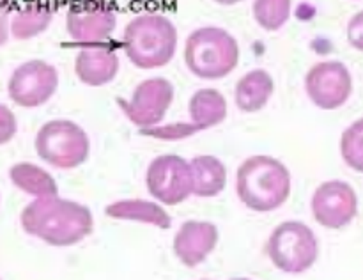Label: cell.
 <instances>
[{
	"label": "cell",
	"instance_id": "obj_23",
	"mask_svg": "<svg viewBox=\"0 0 363 280\" xmlns=\"http://www.w3.org/2000/svg\"><path fill=\"white\" fill-rule=\"evenodd\" d=\"M347 41L363 52V11L354 14L347 25Z\"/></svg>",
	"mask_w": 363,
	"mask_h": 280
},
{
	"label": "cell",
	"instance_id": "obj_11",
	"mask_svg": "<svg viewBox=\"0 0 363 280\" xmlns=\"http://www.w3.org/2000/svg\"><path fill=\"white\" fill-rule=\"evenodd\" d=\"M357 191L346 181H326L312 197L314 218L328 229L346 227L357 216Z\"/></svg>",
	"mask_w": 363,
	"mask_h": 280
},
{
	"label": "cell",
	"instance_id": "obj_17",
	"mask_svg": "<svg viewBox=\"0 0 363 280\" xmlns=\"http://www.w3.org/2000/svg\"><path fill=\"white\" fill-rule=\"evenodd\" d=\"M194 174V194L199 197H215L225 188V165L215 156H197L190 162Z\"/></svg>",
	"mask_w": 363,
	"mask_h": 280
},
{
	"label": "cell",
	"instance_id": "obj_5",
	"mask_svg": "<svg viewBox=\"0 0 363 280\" xmlns=\"http://www.w3.org/2000/svg\"><path fill=\"white\" fill-rule=\"evenodd\" d=\"M268 254L282 271L303 273L318 259V237L307 223L284 222L269 236Z\"/></svg>",
	"mask_w": 363,
	"mask_h": 280
},
{
	"label": "cell",
	"instance_id": "obj_2",
	"mask_svg": "<svg viewBox=\"0 0 363 280\" xmlns=\"http://www.w3.org/2000/svg\"><path fill=\"white\" fill-rule=\"evenodd\" d=\"M236 191L254 211H273L291 195V172L272 156H252L238 169Z\"/></svg>",
	"mask_w": 363,
	"mask_h": 280
},
{
	"label": "cell",
	"instance_id": "obj_24",
	"mask_svg": "<svg viewBox=\"0 0 363 280\" xmlns=\"http://www.w3.org/2000/svg\"><path fill=\"white\" fill-rule=\"evenodd\" d=\"M234 280H248V279H234Z\"/></svg>",
	"mask_w": 363,
	"mask_h": 280
},
{
	"label": "cell",
	"instance_id": "obj_8",
	"mask_svg": "<svg viewBox=\"0 0 363 280\" xmlns=\"http://www.w3.org/2000/svg\"><path fill=\"white\" fill-rule=\"evenodd\" d=\"M59 84V74L45 60H28L11 74L7 92L16 105L32 108L48 101Z\"/></svg>",
	"mask_w": 363,
	"mask_h": 280
},
{
	"label": "cell",
	"instance_id": "obj_19",
	"mask_svg": "<svg viewBox=\"0 0 363 280\" xmlns=\"http://www.w3.org/2000/svg\"><path fill=\"white\" fill-rule=\"evenodd\" d=\"M9 177L20 190L35 195L38 198L57 197L59 188L46 170L32 165V163H16L11 167Z\"/></svg>",
	"mask_w": 363,
	"mask_h": 280
},
{
	"label": "cell",
	"instance_id": "obj_10",
	"mask_svg": "<svg viewBox=\"0 0 363 280\" xmlns=\"http://www.w3.org/2000/svg\"><path fill=\"white\" fill-rule=\"evenodd\" d=\"M305 89L312 101L323 110H335L350 99L353 91L351 73L339 60L319 62L308 71Z\"/></svg>",
	"mask_w": 363,
	"mask_h": 280
},
{
	"label": "cell",
	"instance_id": "obj_1",
	"mask_svg": "<svg viewBox=\"0 0 363 280\" xmlns=\"http://www.w3.org/2000/svg\"><path fill=\"white\" fill-rule=\"evenodd\" d=\"M21 225L32 236L53 245H77L92 233L91 209L60 197H45L32 201L21 211Z\"/></svg>",
	"mask_w": 363,
	"mask_h": 280
},
{
	"label": "cell",
	"instance_id": "obj_14",
	"mask_svg": "<svg viewBox=\"0 0 363 280\" xmlns=\"http://www.w3.org/2000/svg\"><path fill=\"white\" fill-rule=\"evenodd\" d=\"M119 69V57L106 46H89L77 55L74 71L80 82L99 87L116 78Z\"/></svg>",
	"mask_w": 363,
	"mask_h": 280
},
{
	"label": "cell",
	"instance_id": "obj_4",
	"mask_svg": "<svg viewBox=\"0 0 363 280\" xmlns=\"http://www.w3.org/2000/svg\"><path fill=\"white\" fill-rule=\"evenodd\" d=\"M184 60L191 73L199 78L216 80L227 77L236 67L240 46L223 28L202 27L188 35Z\"/></svg>",
	"mask_w": 363,
	"mask_h": 280
},
{
	"label": "cell",
	"instance_id": "obj_7",
	"mask_svg": "<svg viewBox=\"0 0 363 280\" xmlns=\"http://www.w3.org/2000/svg\"><path fill=\"white\" fill-rule=\"evenodd\" d=\"M149 194L167 206H176L194 194L191 165L176 155L158 156L145 174Z\"/></svg>",
	"mask_w": 363,
	"mask_h": 280
},
{
	"label": "cell",
	"instance_id": "obj_12",
	"mask_svg": "<svg viewBox=\"0 0 363 280\" xmlns=\"http://www.w3.org/2000/svg\"><path fill=\"white\" fill-rule=\"evenodd\" d=\"M116 28V14L101 6H73L67 13V32L77 43L99 45Z\"/></svg>",
	"mask_w": 363,
	"mask_h": 280
},
{
	"label": "cell",
	"instance_id": "obj_6",
	"mask_svg": "<svg viewBox=\"0 0 363 280\" xmlns=\"http://www.w3.org/2000/svg\"><path fill=\"white\" fill-rule=\"evenodd\" d=\"M35 151L57 169H74L87 159L89 137L73 121H50L38 131Z\"/></svg>",
	"mask_w": 363,
	"mask_h": 280
},
{
	"label": "cell",
	"instance_id": "obj_18",
	"mask_svg": "<svg viewBox=\"0 0 363 280\" xmlns=\"http://www.w3.org/2000/svg\"><path fill=\"white\" fill-rule=\"evenodd\" d=\"M190 116L197 131L216 126L227 116L225 98L216 89H201L190 99Z\"/></svg>",
	"mask_w": 363,
	"mask_h": 280
},
{
	"label": "cell",
	"instance_id": "obj_22",
	"mask_svg": "<svg viewBox=\"0 0 363 280\" xmlns=\"http://www.w3.org/2000/svg\"><path fill=\"white\" fill-rule=\"evenodd\" d=\"M340 152L351 169L363 174V119L346 128L340 138Z\"/></svg>",
	"mask_w": 363,
	"mask_h": 280
},
{
	"label": "cell",
	"instance_id": "obj_16",
	"mask_svg": "<svg viewBox=\"0 0 363 280\" xmlns=\"http://www.w3.org/2000/svg\"><path fill=\"white\" fill-rule=\"evenodd\" d=\"M105 215L110 218L119 220H135V222L151 223V225L160 227V229H169L172 225V218L162 206L155 202L142 201H119L106 206Z\"/></svg>",
	"mask_w": 363,
	"mask_h": 280
},
{
	"label": "cell",
	"instance_id": "obj_15",
	"mask_svg": "<svg viewBox=\"0 0 363 280\" xmlns=\"http://www.w3.org/2000/svg\"><path fill=\"white\" fill-rule=\"evenodd\" d=\"M273 78L268 71L254 69L240 78L234 91L238 108L243 112H257L264 108L273 94Z\"/></svg>",
	"mask_w": 363,
	"mask_h": 280
},
{
	"label": "cell",
	"instance_id": "obj_9",
	"mask_svg": "<svg viewBox=\"0 0 363 280\" xmlns=\"http://www.w3.org/2000/svg\"><path fill=\"white\" fill-rule=\"evenodd\" d=\"M174 99V87L165 78H149L137 85L130 101L119 99V105L128 119L138 128H149L160 123L165 117L170 103Z\"/></svg>",
	"mask_w": 363,
	"mask_h": 280
},
{
	"label": "cell",
	"instance_id": "obj_20",
	"mask_svg": "<svg viewBox=\"0 0 363 280\" xmlns=\"http://www.w3.org/2000/svg\"><path fill=\"white\" fill-rule=\"evenodd\" d=\"M53 11L45 6H30L21 9L11 23V32L16 39H28L45 30L52 21Z\"/></svg>",
	"mask_w": 363,
	"mask_h": 280
},
{
	"label": "cell",
	"instance_id": "obj_3",
	"mask_svg": "<svg viewBox=\"0 0 363 280\" xmlns=\"http://www.w3.org/2000/svg\"><path fill=\"white\" fill-rule=\"evenodd\" d=\"M123 46L131 62L140 69L162 67L176 53L177 30L162 14H142L128 23Z\"/></svg>",
	"mask_w": 363,
	"mask_h": 280
},
{
	"label": "cell",
	"instance_id": "obj_13",
	"mask_svg": "<svg viewBox=\"0 0 363 280\" xmlns=\"http://www.w3.org/2000/svg\"><path fill=\"white\" fill-rule=\"evenodd\" d=\"M218 243V229L209 222H184L174 237V252L188 268L201 264Z\"/></svg>",
	"mask_w": 363,
	"mask_h": 280
},
{
	"label": "cell",
	"instance_id": "obj_21",
	"mask_svg": "<svg viewBox=\"0 0 363 280\" xmlns=\"http://www.w3.org/2000/svg\"><path fill=\"white\" fill-rule=\"evenodd\" d=\"M254 16L266 30H279L291 16V2L287 0H259L254 4Z\"/></svg>",
	"mask_w": 363,
	"mask_h": 280
}]
</instances>
